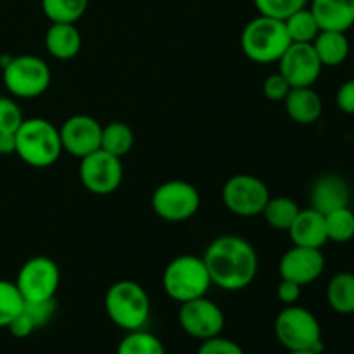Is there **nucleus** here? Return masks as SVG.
Listing matches in <instances>:
<instances>
[{
  "label": "nucleus",
  "mask_w": 354,
  "mask_h": 354,
  "mask_svg": "<svg viewBox=\"0 0 354 354\" xmlns=\"http://www.w3.org/2000/svg\"><path fill=\"white\" fill-rule=\"evenodd\" d=\"M24 299L16 283L0 280V328L9 327L10 322L23 311Z\"/></svg>",
  "instance_id": "c85d7f7f"
},
{
  "label": "nucleus",
  "mask_w": 354,
  "mask_h": 354,
  "mask_svg": "<svg viewBox=\"0 0 354 354\" xmlns=\"http://www.w3.org/2000/svg\"><path fill=\"white\" fill-rule=\"evenodd\" d=\"M90 0H41V9L50 23H76L86 12Z\"/></svg>",
  "instance_id": "a878e982"
},
{
  "label": "nucleus",
  "mask_w": 354,
  "mask_h": 354,
  "mask_svg": "<svg viewBox=\"0 0 354 354\" xmlns=\"http://www.w3.org/2000/svg\"><path fill=\"white\" fill-rule=\"evenodd\" d=\"M24 311L31 317L38 328L47 325L55 313V299L41 301V303H24Z\"/></svg>",
  "instance_id": "72a5a7b5"
},
{
  "label": "nucleus",
  "mask_w": 354,
  "mask_h": 354,
  "mask_svg": "<svg viewBox=\"0 0 354 354\" xmlns=\"http://www.w3.org/2000/svg\"><path fill=\"white\" fill-rule=\"evenodd\" d=\"M45 48L52 57L69 61L82 50V33L75 23H52L45 33Z\"/></svg>",
  "instance_id": "aec40b11"
},
{
  "label": "nucleus",
  "mask_w": 354,
  "mask_h": 354,
  "mask_svg": "<svg viewBox=\"0 0 354 354\" xmlns=\"http://www.w3.org/2000/svg\"><path fill=\"white\" fill-rule=\"evenodd\" d=\"M328 241L344 244L354 239V213L348 207H341L325 214Z\"/></svg>",
  "instance_id": "cd10ccee"
},
{
  "label": "nucleus",
  "mask_w": 354,
  "mask_h": 354,
  "mask_svg": "<svg viewBox=\"0 0 354 354\" xmlns=\"http://www.w3.org/2000/svg\"><path fill=\"white\" fill-rule=\"evenodd\" d=\"M292 44L282 19L259 14L249 21L241 35L242 52L248 59L258 64H272L282 57L287 47Z\"/></svg>",
  "instance_id": "20e7f679"
},
{
  "label": "nucleus",
  "mask_w": 354,
  "mask_h": 354,
  "mask_svg": "<svg viewBox=\"0 0 354 354\" xmlns=\"http://www.w3.org/2000/svg\"><path fill=\"white\" fill-rule=\"evenodd\" d=\"M116 354H166V349L154 334L140 328V330L128 332L121 339Z\"/></svg>",
  "instance_id": "bb28decb"
},
{
  "label": "nucleus",
  "mask_w": 354,
  "mask_h": 354,
  "mask_svg": "<svg viewBox=\"0 0 354 354\" xmlns=\"http://www.w3.org/2000/svg\"><path fill=\"white\" fill-rule=\"evenodd\" d=\"M62 152L59 128L44 118H30L16 131V154L31 168L55 165Z\"/></svg>",
  "instance_id": "f03ea898"
},
{
  "label": "nucleus",
  "mask_w": 354,
  "mask_h": 354,
  "mask_svg": "<svg viewBox=\"0 0 354 354\" xmlns=\"http://www.w3.org/2000/svg\"><path fill=\"white\" fill-rule=\"evenodd\" d=\"M24 303H41L55 299V292L61 283V272L57 263L48 256H33L19 268L16 279Z\"/></svg>",
  "instance_id": "1a4fd4ad"
},
{
  "label": "nucleus",
  "mask_w": 354,
  "mask_h": 354,
  "mask_svg": "<svg viewBox=\"0 0 354 354\" xmlns=\"http://www.w3.org/2000/svg\"><path fill=\"white\" fill-rule=\"evenodd\" d=\"M270 190L263 180L254 175H235L227 180L221 199L230 213L242 218H252L263 213L270 199Z\"/></svg>",
  "instance_id": "9d476101"
},
{
  "label": "nucleus",
  "mask_w": 354,
  "mask_h": 354,
  "mask_svg": "<svg viewBox=\"0 0 354 354\" xmlns=\"http://www.w3.org/2000/svg\"><path fill=\"white\" fill-rule=\"evenodd\" d=\"M80 180L90 194L109 196V194L116 192L118 187L123 182L121 159L99 149V151L82 158Z\"/></svg>",
  "instance_id": "9b49d317"
},
{
  "label": "nucleus",
  "mask_w": 354,
  "mask_h": 354,
  "mask_svg": "<svg viewBox=\"0 0 354 354\" xmlns=\"http://www.w3.org/2000/svg\"><path fill=\"white\" fill-rule=\"evenodd\" d=\"M106 313L116 327L127 332L140 330L151 317V297L133 280H120L107 289L104 299Z\"/></svg>",
  "instance_id": "7ed1b4c3"
},
{
  "label": "nucleus",
  "mask_w": 354,
  "mask_h": 354,
  "mask_svg": "<svg viewBox=\"0 0 354 354\" xmlns=\"http://www.w3.org/2000/svg\"><path fill=\"white\" fill-rule=\"evenodd\" d=\"M275 335L287 351H324L320 322L310 310L297 304L280 311L275 320Z\"/></svg>",
  "instance_id": "423d86ee"
},
{
  "label": "nucleus",
  "mask_w": 354,
  "mask_h": 354,
  "mask_svg": "<svg viewBox=\"0 0 354 354\" xmlns=\"http://www.w3.org/2000/svg\"><path fill=\"white\" fill-rule=\"evenodd\" d=\"M290 241L294 245L301 248L322 249L328 242L327 227H325V214L313 209H301L292 227L289 228Z\"/></svg>",
  "instance_id": "f3484780"
},
{
  "label": "nucleus",
  "mask_w": 354,
  "mask_h": 354,
  "mask_svg": "<svg viewBox=\"0 0 354 354\" xmlns=\"http://www.w3.org/2000/svg\"><path fill=\"white\" fill-rule=\"evenodd\" d=\"M2 78L10 95L17 99H37L50 86L52 71L41 57L24 54L3 62Z\"/></svg>",
  "instance_id": "0eeeda50"
},
{
  "label": "nucleus",
  "mask_w": 354,
  "mask_h": 354,
  "mask_svg": "<svg viewBox=\"0 0 354 354\" xmlns=\"http://www.w3.org/2000/svg\"><path fill=\"white\" fill-rule=\"evenodd\" d=\"M213 286L209 272L201 256H176L162 273V289L169 299L182 304L187 301L204 297Z\"/></svg>",
  "instance_id": "39448f33"
},
{
  "label": "nucleus",
  "mask_w": 354,
  "mask_h": 354,
  "mask_svg": "<svg viewBox=\"0 0 354 354\" xmlns=\"http://www.w3.org/2000/svg\"><path fill=\"white\" fill-rule=\"evenodd\" d=\"M178 324L187 335L206 341L221 335L225 328V315L214 301L204 296L180 304Z\"/></svg>",
  "instance_id": "f8f14e48"
},
{
  "label": "nucleus",
  "mask_w": 354,
  "mask_h": 354,
  "mask_svg": "<svg viewBox=\"0 0 354 354\" xmlns=\"http://www.w3.org/2000/svg\"><path fill=\"white\" fill-rule=\"evenodd\" d=\"M24 121L23 111L10 97H0V131L16 133Z\"/></svg>",
  "instance_id": "7c9ffc66"
},
{
  "label": "nucleus",
  "mask_w": 354,
  "mask_h": 354,
  "mask_svg": "<svg viewBox=\"0 0 354 354\" xmlns=\"http://www.w3.org/2000/svg\"><path fill=\"white\" fill-rule=\"evenodd\" d=\"M0 154L2 156L16 154V133H6V131H0Z\"/></svg>",
  "instance_id": "4c0bfd02"
},
{
  "label": "nucleus",
  "mask_w": 354,
  "mask_h": 354,
  "mask_svg": "<svg viewBox=\"0 0 354 354\" xmlns=\"http://www.w3.org/2000/svg\"><path fill=\"white\" fill-rule=\"evenodd\" d=\"M310 9L320 30L346 33L354 26V0H311Z\"/></svg>",
  "instance_id": "a211bd4d"
},
{
  "label": "nucleus",
  "mask_w": 354,
  "mask_h": 354,
  "mask_svg": "<svg viewBox=\"0 0 354 354\" xmlns=\"http://www.w3.org/2000/svg\"><path fill=\"white\" fill-rule=\"evenodd\" d=\"M335 102L342 113L354 114V78L339 86L337 93H335Z\"/></svg>",
  "instance_id": "e433bc0d"
},
{
  "label": "nucleus",
  "mask_w": 354,
  "mask_h": 354,
  "mask_svg": "<svg viewBox=\"0 0 354 354\" xmlns=\"http://www.w3.org/2000/svg\"><path fill=\"white\" fill-rule=\"evenodd\" d=\"M7 328H9V332L14 335V337L24 339V337H30V335L33 334L38 327L35 325V322L31 320V317L26 313V311H24V308H23V311H21V313L17 315L12 322H10L9 327Z\"/></svg>",
  "instance_id": "f704fd0d"
},
{
  "label": "nucleus",
  "mask_w": 354,
  "mask_h": 354,
  "mask_svg": "<svg viewBox=\"0 0 354 354\" xmlns=\"http://www.w3.org/2000/svg\"><path fill=\"white\" fill-rule=\"evenodd\" d=\"M283 23H286L287 33L292 44H313V40L322 31L310 7L296 10L287 19H283Z\"/></svg>",
  "instance_id": "393cba45"
},
{
  "label": "nucleus",
  "mask_w": 354,
  "mask_h": 354,
  "mask_svg": "<svg viewBox=\"0 0 354 354\" xmlns=\"http://www.w3.org/2000/svg\"><path fill=\"white\" fill-rule=\"evenodd\" d=\"M277 62L279 73L292 88L313 86L324 69L311 44H290Z\"/></svg>",
  "instance_id": "ddd939ff"
},
{
  "label": "nucleus",
  "mask_w": 354,
  "mask_h": 354,
  "mask_svg": "<svg viewBox=\"0 0 354 354\" xmlns=\"http://www.w3.org/2000/svg\"><path fill=\"white\" fill-rule=\"evenodd\" d=\"M301 289L303 287L296 282H290V280L280 279L279 287H277V297L282 304L290 306V304H297L301 297Z\"/></svg>",
  "instance_id": "c9c22d12"
},
{
  "label": "nucleus",
  "mask_w": 354,
  "mask_h": 354,
  "mask_svg": "<svg viewBox=\"0 0 354 354\" xmlns=\"http://www.w3.org/2000/svg\"><path fill=\"white\" fill-rule=\"evenodd\" d=\"M299 211L301 207L297 206L296 201L286 196H279V197H270L261 214L266 220V223H268L272 228H275V230L289 232V228L292 227L294 220L297 218Z\"/></svg>",
  "instance_id": "5701e85b"
},
{
  "label": "nucleus",
  "mask_w": 354,
  "mask_h": 354,
  "mask_svg": "<svg viewBox=\"0 0 354 354\" xmlns=\"http://www.w3.org/2000/svg\"><path fill=\"white\" fill-rule=\"evenodd\" d=\"M135 144L133 130L127 123L113 121V123L102 127V138H100V149L116 158H123L131 151Z\"/></svg>",
  "instance_id": "b1692460"
},
{
  "label": "nucleus",
  "mask_w": 354,
  "mask_h": 354,
  "mask_svg": "<svg viewBox=\"0 0 354 354\" xmlns=\"http://www.w3.org/2000/svg\"><path fill=\"white\" fill-rule=\"evenodd\" d=\"M325 270V256L322 249L292 245L283 252L279 263L280 279L299 283L301 287L315 282Z\"/></svg>",
  "instance_id": "2eb2a0df"
},
{
  "label": "nucleus",
  "mask_w": 354,
  "mask_h": 354,
  "mask_svg": "<svg viewBox=\"0 0 354 354\" xmlns=\"http://www.w3.org/2000/svg\"><path fill=\"white\" fill-rule=\"evenodd\" d=\"M197 354H245V353L237 342L221 337V335H216V337L201 341Z\"/></svg>",
  "instance_id": "2f4dec72"
},
{
  "label": "nucleus",
  "mask_w": 354,
  "mask_h": 354,
  "mask_svg": "<svg viewBox=\"0 0 354 354\" xmlns=\"http://www.w3.org/2000/svg\"><path fill=\"white\" fill-rule=\"evenodd\" d=\"M62 151L75 158H85L100 149L102 124L88 114H75L59 128Z\"/></svg>",
  "instance_id": "4468645a"
},
{
  "label": "nucleus",
  "mask_w": 354,
  "mask_h": 354,
  "mask_svg": "<svg viewBox=\"0 0 354 354\" xmlns=\"http://www.w3.org/2000/svg\"><path fill=\"white\" fill-rule=\"evenodd\" d=\"M351 201V189L344 176L327 173L315 180L310 190L311 207L320 211L322 214H328L341 207H348Z\"/></svg>",
  "instance_id": "dca6fc26"
},
{
  "label": "nucleus",
  "mask_w": 354,
  "mask_h": 354,
  "mask_svg": "<svg viewBox=\"0 0 354 354\" xmlns=\"http://www.w3.org/2000/svg\"><path fill=\"white\" fill-rule=\"evenodd\" d=\"M287 354H322L317 351H287Z\"/></svg>",
  "instance_id": "58836bf2"
},
{
  "label": "nucleus",
  "mask_w": 354,
  "mask_h": 354,
  "mask_svg": "<svg viewBox=\"0 0 354 354\" xmlns=\"http://www.w3.org/2000/svg\"><path fill=\"white\" fill-rule=\"evenodd\" d=\"M286 113L297 124H313L320 120L324 113L322 97L313 90V86H297L290 88L283 99Z\"/></svg>",
  "instance_id": "6ab92c4d"
},
{
  "label": "nucleus",
  "mask_w": 354,
  "mask_h": 354,
  "mask_svg": "<svg viewBox=\"0 0 354 354\" xmlns=\"http://www.w3.org/2000/svg\"><path fill=\"white\" fill-rule=\"evenodd\" d=\"M292 86L287 83V80L280 75L279 71L273 73V75L266 76L265 83H263V93L268 100H273V102H280L287 97V93L290 92Z\"/></svg>",
  "instance_id": "473e14b6"
},
{
  "label": "nucleus",
  "mask_w": 354,
  "mask_h": 354,
  "mask_svg": "<svg viewBox=\"0 0 354 354\" xmlns=\"http://www.w3.org/2000/svg\"><path fill=\"white\" fill-rule=\"evenodd\" d=\"M311 45H313L324 68L325 66H328V68L341 66L348 59L349 50H351L348 37L342 31L322 30Z\"/></svg>",
  "instance_id": "412c9836"
},
{
  "label": "nucleus",
  "mask_w": 354,
  "mask_h": 354,
  "mask_svg": "<svg viewBox=\"0 0 354 354\" xmlns=\"http://www.w3.org/2000/svg\"><path fill=\"white\" fill-rule=\"evenodd\" d=\"M327 301L335 313H354V273L341 272L332 277L327 287Z\"/></svg>",
  "instance_id": "4be33fe9"
},
{
  "label": "nucleus",
  "mask_w": 354,
  "mask_h": 354,
  "mask_svg": "<svg viewBox=\"0 0 354 354\" xmlns=\"http://www.w3.org/2000/svg\"><path fill=\"white\" fill-rule=\"evenodd\" d=\"M308 2L310 0H254V6L263 16L283 21L296 10L306 7Z\"/></svg>",
  "instance_id": "c756f323"
},
{
  "label": "nucleus",
  "mask_w": 354,
  "mask_h": 354,
  "mask_svg": "<svg viewBox=\"0 0 354 354\" xmlns=\"http://www.w3.org/2000/svg\"><path fill=\"white\" fill-rule=\"evenodd\" d=\"M211 282L228 292L244 290L258 275V254L252 244L237 235H221L203 256Z\"/></svg>",
  "instance_id": "f257e3e1"
},
{
  "label": "nucleus",
  "mask_w": 354,
  "mask_h": 354,
  "mask_svg": "<svg viewBox=\"0 0 354 354\" xmlns=\"http://www.w3.org/2000/svg\"><path fill=\"white\" fill-rule=\"evenodd\" d=\"M152 211L169 223H183L196 216L201 207V194L185 180H168L156 187L151 199Z\"/></svg>",
  "instance_id": "6e6552de"
}]
</instances>
